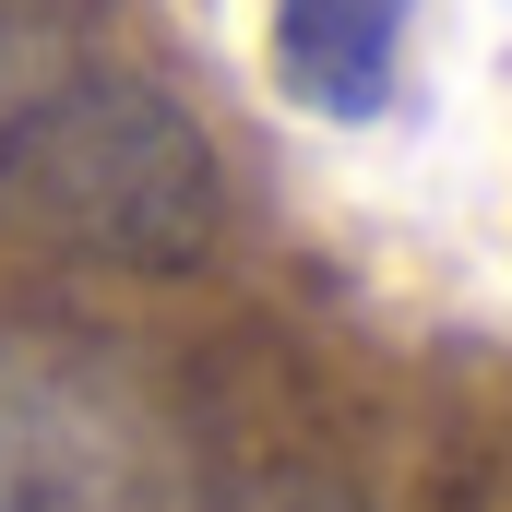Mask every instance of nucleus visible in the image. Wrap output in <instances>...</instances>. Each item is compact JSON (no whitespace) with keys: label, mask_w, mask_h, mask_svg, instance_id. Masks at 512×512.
Segmentation results:
<instances>
[{"label":"nucleus","mask_w":512,"mask_h":512,"mask_svg":"<svg viewBox=\"0 0 512 512\" xmlns=\"http://www.w3.org/2000/svg\"><path fill=\"white\" fill-rule=\"evenodd\" d=\"M0 227L120 274H179L215 239V155L155 84L60 72L0 108Z\"/></svg>","instance_id":"1"},{"label":"nucleus","mask_w":512,"mask_h":512,"mask_svg":"<svg viewBox=\"0 0 512 512\" xmlns=\"http://www.w3.org/2000/svg\"><path fill=\"white\" fill-rule=\"evenodd\" d=\"M0 512H179V441L120 346L0 322Z\"/></svg>","instance_id":"2"},{"label":"nucleus","mask_w":512,"mask_h":512,"mask_svg":"<svg viewBox=\"0 0 512 512\" xmlns=\"http://www.w3.org/2000/svg\"><path fill=\"white\" fill-rule=\"evenodd\" d=\"M405 12L417 0H274V84L310 120H382L405 72Z\"/></svg>","instance_id":"3"},{"label":"nucleus","mask_w":512,"mask_h":512,"mask_svg":"<svg viewBox=\"0 0 512 512\" xmlns=\"http://www.w3.org/2000/svg\"><path fill=\"white\" fill-rule=\"evenodd\" d=\"M227 512H358L334 477H262V489H239Z\"/></svg>","instance_id":"4"}]
</instances>
